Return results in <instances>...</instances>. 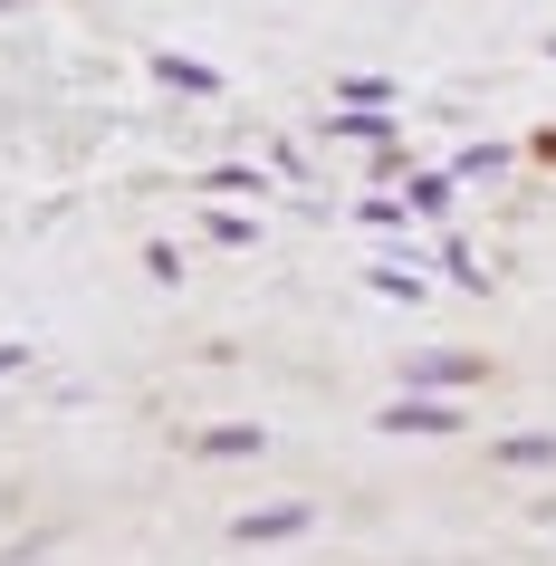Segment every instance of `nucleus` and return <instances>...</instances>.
Instances as JSON below:
<instances>
[{"mask_svg":"<svg viewBox=\"0 0 556 566\" xmlns=\"http://www.w3.org/2000/svg\"><path fill=\"white\" fill-rule=\"evenodd\" d=\"M384 432H394V442H451V432H461V403H451V394H394V403H384Z\"/></svg>","mask_w":556,"mask_h":566,"instance_id":"f257e3e1","label":"nucleus"},{"mask_svg":"<svg viewBox=\"0 0 556 566\" xmlns=\"http://www.w3.org/2000/svg\"><path fill=\"white\" fill-rule=\"evenodd\" d=\"M307 528H317V509H307V500H269V509H240V518H231L240 547H289V537H307Z\"/></svg>","mask_w":556,"mask_h":566,"instance_id":"f03ea898","label":"nucleus"},{"mask_svg":"<svg viewBox=\"0 0 556 566\" xmlns=\"http://www.w3.org/2000/svg\"><path fill=\"white\" fill-rule=\"evenodd\" d=\"M403 385L412 394H470V385H480V356H412Z\"/></svg>","mask_w":556,"mask_h":566,"instance_id":"7ed1b4c3","label":"nucleus"},{"mask_svg":"<svg viewBox=\"0 0 556 566\" xmlns=\"http://www.w3.org/2000/svg\"><path fill=\"white\" fill-rule=\"evenodd\" d=\"M326 135H346V145H365V154H375V145H403V125L384 116V106H336Z\"/></svg>","mask_w":556,"mask_h":566,"instance_id":"20e7f679","label":"nucleus"},{"mask_svg":"<svg viewBox=\"0 0 556 566\" xmlns=\"http://www.w3.org/2000/svg\"><path fill=\"white\" fill-rule=\"evenodd\" d=\"M192 451H202V461H260V451H269V432H260V422H211V432H202Z\"/></svg>","mask_w":556,"mask_h":566,"instance_id":"39448f33","label":"nucleus"},{"mask_svg":"<svg viewBox=\"0 0 556 566\" xmlns=\"http://www.w3.org/2000/svg\"><path fill=\"white\" fill-rule=\"evenodd\" d=\"M451 192H461V174H403L412 221H451Z\"/></svg>","mask_w":556,"mask_h":566,"instance_id":"423d86ee","label":"nucleus"},{"mask_svg":"<svg viewBox=\"0 0 556 566\" xmlns=\"http://www.w3.org/2000/svg\"><path fill=\"white\" fill-rule=\"evenodd\" d=\"M355 221H365V231H403V221H412V202L394 192V182H375V192L355 202Z\"/></svg>","mask_w":556,"mask_h":566,"instance_id":"0eeeda50","label":"nucleus"},{"mask_svg":"<svg viewBox=\"0 0 556 566\" xmlns=\"http://www.w3.org/2000/svg\"><path fill=\"white\" fill-rule=\"evenodd\" d=\"M499 461H508V471H556V432H508Z\"/></svg>","mask_w":556,"mask_h":566,"instance_id":"6e6552de","label":"nucleus"},{"mask_svg":"<svg viewBox=\"0 0 556 566\" xmlns=\"http://www.w3.org/2000/svg\"><path fill=\"white\" fill-rule=\"evenodd\" d=\"M202 192H221V202H240V192H250V202H260V192H269V174H260V164H211V174H202Z\"/></svg>","mask_w":556,"mask_h":566,"instance_id":"1a4fd4ad","label":"nucleus"},{"mask_svg":"<svg viewBox=\"0 0 556 566\" xmlns=\"http://www.w3.org/2000/svg\"><path fill=\"white\" fill-rule=\"evenodd\" d=\"M154 77L182 96H221V67H202V59H154Z\"/></svg>","mask_w":556,"mask_h":566,"instance_id":"9d476101","label":"nucleus"},{"mask_svg":"<svg viewBox=\"0 0 556 566\" xmlns=\"http://www.w3.org/2000/svg\"><path fill=\"white\" fill-rule=\"evenodd\" d=\"M365 289H375V298H422V269H412V260H375V279H365Z\"/></svg>","mask_w":556,"mask_h":566,"instance_id":"9b49d317","label":"nucleus"},{"mask_svg":"<svg viewBox=\"0 0 556 566\" xmlns=\"http://www.w3.org/2000/svg\"><path fill=\"white\" fill-rule=\"evenodd\" d=\"M336 106H394V77H346V96Z\"/></svg>","mask_w":556,"mask_h":566,"instance_id":"f8f14e48","label":"nucleus"},{"mask_svg":"<svg viewBox=\"0 0 556 566\" xmlns=\"http://www.w3.org/2000/svg\"><path fill=\"white\" fill-rule=\"evenodd\" d=\"M499 164H508V145H470L461 164H451V174H461V182H480V174H499Z\"/></svg>","mask_w":556,"mask_h":566,"instance_id":"ddd939ff","label":"nucleus"},{"mask_svg":"<svg viewBox=\"0 0 556 566\" xmlns=\"http://www.w3.org/2000/svg\"><path fill=\"white\" fill-rule=\"evenodd\" d=\"M260 231V221H250V211H211V240H221V250H240V240Z\"/></svg>","mask_w":556,"mask_h":566,"instance_id":"4468645a","label":"nucleus"},{"mask_svg":"<svg viewBox=\"0 0 556 566\" xmlns=\"http://www.w3.org/2000/svg\"><path fill=\"white\" fill-rule=\"evenodd\" d=\"M145 269L164 279V289H182V250H174V240H154V250H145Z\"/></svg>","mask_w":556,"mask_h":566,"instance_id":"2eb2a0df","label":"nucleus"},{"mask_svg":"<svg viewBox=\"0 0 556 566\" xmlns=\"http://www.w3.org/2000/svg\"><path fill=\"white\" fill-rule=\"evenodd\" d=\"M20 365H30V346H0V385H10V375H20Z\"/></svg>","mask_w":556,"mask_h":566,"instance_id":"dca6fc26","label":"nucleus"},{"mask_svg":"<svg viewBox=\"0 0 556 566\" xmlns=\"http://www.w3.org/2000/svg\"><path fill=\"white\" fill-rule=\"evenodd\" d=\"M0 10H10V0H0Z\"/></svg>","mask_w":556,"mask_h":566,"instance_id":"f3484780","label":"nucleus"},{"mask_svg":"<svg viewBox=\"0 0 556 566\" xmlns=\"http://www.w3.org/2000/svg\"><path fill=\"white\" fill-rule=\"evenodd\" d=\"M547 59H556V49H547Z\"/></svg>","mask_w":556,"mask_h":566,"instance_id":"a211bd4d","label":"nucleus"}]
</instances>
